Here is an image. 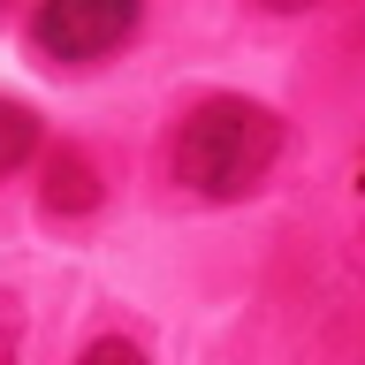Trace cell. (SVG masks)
<instances>
[{
    "label": "cell",
    "mask_w": 365,
    "mask_h": 365,
    "mask_svg": "<svg viewBox=\"0 0 365 365\" xmlns=\"http://www.w3.org/2000/svg\"><path fill=\"white\" fill-rule=\"evenodd\" d=\"M0 365H23V304L0 297Z\"/></svg>",
    "instance_id": "cell-5"
},
{
    "label": "cell",
    "mask_w": 365,
    "mask_h": 365,
    "mask_svg": "<svg viewBox=\"0 0 365 365\" xmlns=\"http://www.w3.org/2000/svg\"><path fill=\"white\" fill-rule=\"evenodd\" d=\"M274 153H282V114L244 99V91H213V99H198L182 114L168 168H175V182L190 198L228 205V198H251L267 182Z\"/></svg>",
    "instance_id": "cell-1"
},
{
    "label": "cell",
    "mask_w": 365,
    "mask_h": 365,
    "mask_svg": "<svg viewBox=\"0 0 365 365\" xmlns=\"http://www.w3.org/2000/svg\"><path fill=\"white\" fill-rule=\"evenodd\" d=\"M76 365H145V350H137V342H122V335H99Z\"/></svg>",
    "instance_id": "cell-6"
},
{
    "label": "cell",
    "mask_w": 365,
    "mask_h": 365,
    "mask_svg": "<svg viewBox=\"0 0 365 365\" xmlns=\"http://www.w3.org/2000/svg\"><path fill=\"white\" fill-rule=\"evenodd\" d=\"M31 153H38V114L23 107V99H8V91H0V175H16Z\"/></svg>",
    "instance_id": "cell-4"
},
{
    "label": "cell",
    "mask_w": 365,
    "mask_h": 365,
    "mask_svg": "<svg viewBox=\"0 0 365 365\" xmlns=\"http://www.w3.org/2000/svg\"><path fill=\"white\" fill-rule=\"evenodd\" d=\"M137 38V8L130 0H46L31 16V46H38L53 68H91L107 61L114 46Z\"/></svg>",
    "instance_id": "cell-2"
},
{
    "label": "cell",
    "mask_w": 365,
    "mask_h": 365,
    "mask_svg": "<svg viewBox=\"0 0 365 365\" xmlns=\"http://www.w3.org/2000/svg\"><path fill=\"white\" fill-rule=\"evenodd\" d=\"M38 198H46V213H68V221H76V213L99 205V168H91L76 145H61V153L46 160V190Z\"/></svg>",
    "instance_id": "cell-3"
}]
</instances>
